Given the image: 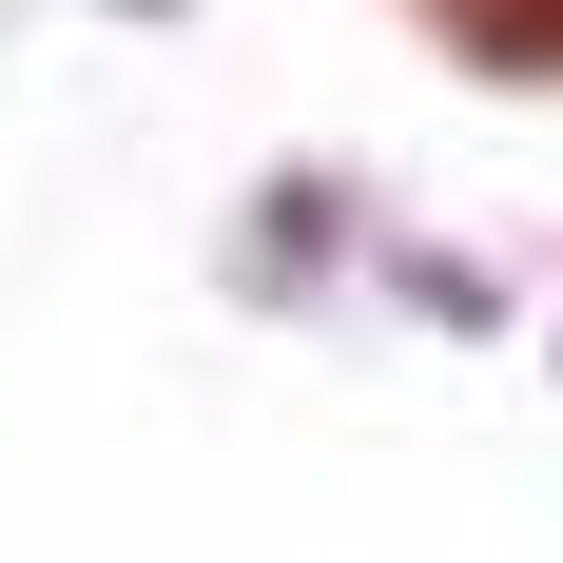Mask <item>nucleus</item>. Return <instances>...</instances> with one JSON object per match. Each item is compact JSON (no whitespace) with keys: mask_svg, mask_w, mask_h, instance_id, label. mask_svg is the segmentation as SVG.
Wrapping results in <instances>:
<instances>
[{"mask_svg":"<svg viewBox=\"0 0 563 563\" xmlns=\"http://www.w3.org/2000/svg\"><path fill=\"white\" fill-rule=\"evenodd\" d=\"M448 20V58H486V78H563V0H428Z\"/></svg>","mask_w":563,"mask_h":563,"instance_id":"obj_1","label":"nucleus"}]
</instances>
